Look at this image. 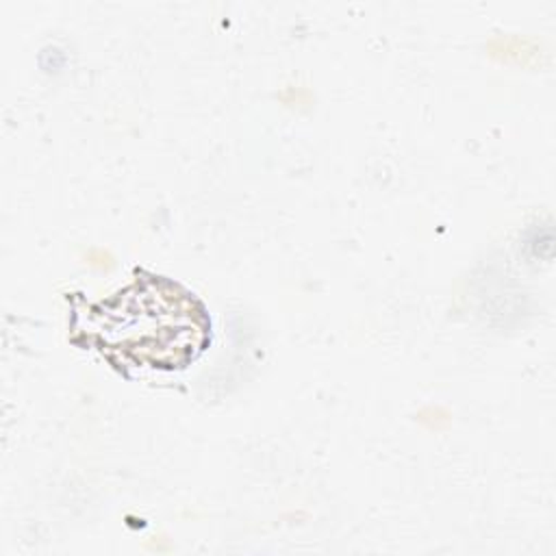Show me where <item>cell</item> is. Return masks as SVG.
I'll use <instances>...</instances> for the list:
<instances>
[{"label": "cell", "instance_id": "obj_1", "mask_svg": "<svg viewBox=\"0 0 556 556\" xmlns=\"http://www.w3.org/2000/svg\"><path fill=\"white\" fill-rule=\"evenodd\" d=\"M204 317L187 293L163 282H141L104 304L98 332L111 350L152 367L193 358L204 341Z\"/></svg>", "mask_w": 556, "mask_h": 556}]
</instances>
